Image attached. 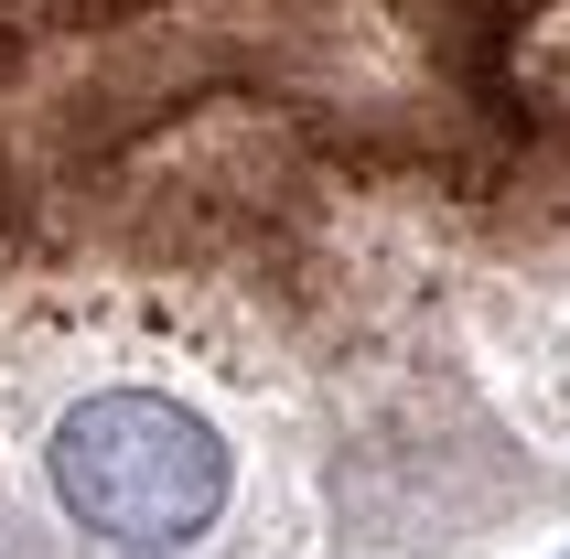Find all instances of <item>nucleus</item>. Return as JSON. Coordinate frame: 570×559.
Segmentation results:
<instances>
[{"label": "nucleus", "instance_id": "obj_1", "mask_svg": "<svg viewBox=\"0 0 570 559\" xmlns=\"http://www.w3.org/2000/svg\"><path fill=\"white\" fill-rule=\"evenodd\" d=\"M55 496L108 549H194L237 506V452L173 388H87L55 420Z\"/></svg>", "mask_w": 570, "mask_h": 559}]
</instances>
